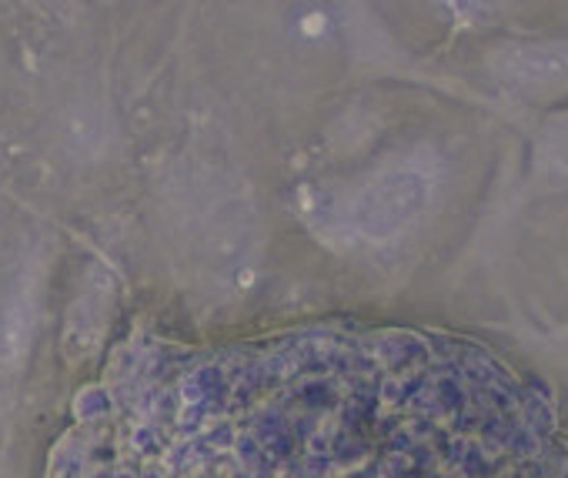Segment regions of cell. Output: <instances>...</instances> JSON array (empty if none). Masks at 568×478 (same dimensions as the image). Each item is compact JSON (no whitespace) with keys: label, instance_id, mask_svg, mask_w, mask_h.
Segmentation results:
<instances>
[{"label":"cell","instance_id":"cell-2","mask_svg":"<svg viewBox=\"0 0 568 478\" xmlns=\"http://www.w3.org/2000/svg\"><path fill=\"white\" fill-rule=\"evenodd\" d=\"M498 78L521 88H541L568 78V44L545 48H508L495 58Z\"/></svg>","mask_w":568,"mask_h":478},{"label":"cell","instance_id":"cell-1","mask_svg":"<svg viewBox=\"0 0 568 478\" xmlns=\"http://www.w3.org/2000/svg\"><path fill=\"white\" fill-rule=\"evenodd\" d=\"M428 201V181L418 171H388L378 181H372L355 207V224L362 234L375 237H395L398 231H405L425 207Z\"/></svg>","mask_w":568,"mask_h":478},{"label":"cell","instance_id":"cell-3","mask_svg":"<svg viewBox=\"0 0 568 478\" xmlns=\"http://www.w3.org/2000/svg\"><path fill=\"white\" fill-rule=\"evenodd\" d=\"M34 322H38V308H34V295L31 288H21L8 308L4 318H0V365H18L34 338Z\"/></svg>","mask_w":568,"mask_h":478},{"label":"cell","instance_id":"cell-4","mask_svg":"<svg viewBox=\"0 0 568 478\" xmlns=\"http://www.w3.org/2000/svg\"><path fill=\"white\" fill-rule=\"evenodd\" d=\"M545 161H548V167H555L558 174L568 177V128H558V131L548 134V141H545Z\"/></svg>","mask_w":568,"mask_h":478}]
</instances>
